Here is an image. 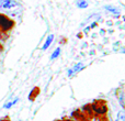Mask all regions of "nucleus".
I'll return each instance as SVG.
<instances>
[{"label":"nucleus","instance_id":"nucleus-10","mask_svg":"<svg viewBox=\"0 0 125 121\" xmlns=\"http://www.w3.org/2000/svg\"><path fill=\"white\" fill-rule=\"evenodd\" d=\"M105 8H106V10L111 11V12H113V13H119V12H120L117 9L114 8V7H105Z\"/></svg>","mask_w":125,"mask_h":121},{"label":"nucleus","instance_id":"nucleus-4","mask_svg":"<svg viewBox=\"0 0 125 121\" xmlns=\"http://www.w3.org/2000/svg\"><path fill=\"white\" fill-rule=\"evenodd\" d=\"M81 68H83V64H82V63H78L77 65H75V66H73V68H71L70 71L68 72V74H69V75H71V74H75V73H77V72H79Z\"/></svg>","mask_w":125,"mask_h":121},{"label":"nucleus","instance_id":"nucleus-9","mask_svg":"<svg viewBox=\"0 0 125 121\" xmlns=\"http://www.w3.org/2000/svg\"><path fill=\"white\" fill-rule=\"evenodd\" d=\"M59 54H61V48H56V51H55V52H54V53H53V54H52V56H51V59H52V60L56 59V57L58 56Z\"/></svg>","mask_w":125,"mask_h":121},{"label":"nucleus","instance_id":"nucleus-12","mask_svg":"<svg viewBox=\"0 0 125 121\" xmlns=\"http://www.w3.org/2000/svg\"><path fill=\"white\" fill-rule=\"evenodd\" d=\"M2 1H4V0H0V3H1V2H2Z\"/></svg>","mask_w":125,"mask_h":121},{"label":"nucleus","instance_id":"nucleus-8","mask_svg":"<svg viewBox=\"0 0 125 121\" xmlns=\"http://www.w3.org/2000/svg\"><path fill=\"white\" fill-rule=\"evenodd\" d=\"M116 121H125V115H124V111H120V112L117 113Z\"/></svg>","mask_w":125,"mask_h":121},{"label":"nucleus","instance_id":"nucleus-7","mask_svg":"<svg viewBox=\"0 0 125 121\" xmlns=\"http://www.w3.org/2000/svg\"><path fill=\"white\" fill-rule=\"evenodd\" d=\"M39 93H40V89L37 88V87H35V88L33 89V90L31 91V94H30V99H31V100H34L35 95H37Z\"/></svg>","mask_w":125,"mask_h":121},{"label":"nucleus","instance_id":"nucleus-6","mask_svg":"<svg viewBox=\"0 0 125 121\" xmlns=\"http://www.w3.org/2000/svg\"><path fill=\"white\" fill-rule=\"evenodd\" d=\"M77 6L78 8H81V9H84L88 7V2L84 1V0H79V1L77 2Z\"/></svg>","mask_w":125,"mask_h":121},{"label":"nucleus","instance_id":"nucleus-2","mask_svg":"<svg viewBox=\"0 0 125 121\" xmlns=\"http://www.w3.org/2000/svg\"><path fill=\"white\" fill-rule=\"evenodd\" d=\"M92 109H93V110H94L97 113H99V115H104V113L106 112V110H108L105 102H104V101H101V100L93 102Z\"/></svg>","mask_w":125,"mask_h":121},{"label":"nucleus","instance_id":"nucleus-11","mask_svg":"<svg viewBox=\"0 0 125 121\" xmlns=\"http://www.w3.org/2000/svg\"><path fill=\"white\" fill-rule=\"evenodd\" d=\"M17 101H18V99H14V100H13V101H11V102H8V104H7L6 106H4V108H10V107L12 106L13 104H15V102H17Z\"/></svg>","mask_w":125,"mask_h":121},{"label":"nucleus","instance_id":"nucleus-3","mask_svg":"<svg viewBox=\"0 0 125 121\" xmlns=\"http://www.w3.org/2000/svg\"><path fill=\"white\" fill-rule=\"evenodd\" d=\"M17 6L18 3L14 0H4V1H2L0 3V8H3V9H12Z\"/></svg>","mask_w":125,"mask_h":121},{"label":"nucleus","instance_id":"nucleus-13","mask_svg":"<svg viewBox=\"0 0 125 121\" xmlns=\"http://www.w3.org/2000/svg\"><path fill=\"white\" fill-rule=\"evenodd\" d=\"M65 121H71V120H65Z\"/></svg>","mask_w":125,"mask_h":121},{"label":"nucleus","instance_id":"nucleus-1","mask_svg":"<svg viewBox=\"0 0 125 121\" xmlns=\"http://www.w3.org/2000/svg\"><path fill=\"white\" fill-rule=\"evenodd\" d=\"M12 25H13V22L10 19H8L4 14L0 13V30L8 31L12 28Z\"/></svg>","mask_w":125,"mask_h":121},{"label":"nucleus","instance_id":"nucleus-5","mask_svg":"<svg viewBox=\"0 0 125 121\" xmlns=\"http://www.w3.org/2000/svg\"><path fill=\"white\" fill-rule=\"evenodd\" d=\"M53 39H54V36H53V34H50L48 35V37H47V40L45 41V43H44V45H43V50H46V48H50V45H51V43H52V41H53Z\"/></svg>","mask_w":125,"mask_h":121}]
</instances>
